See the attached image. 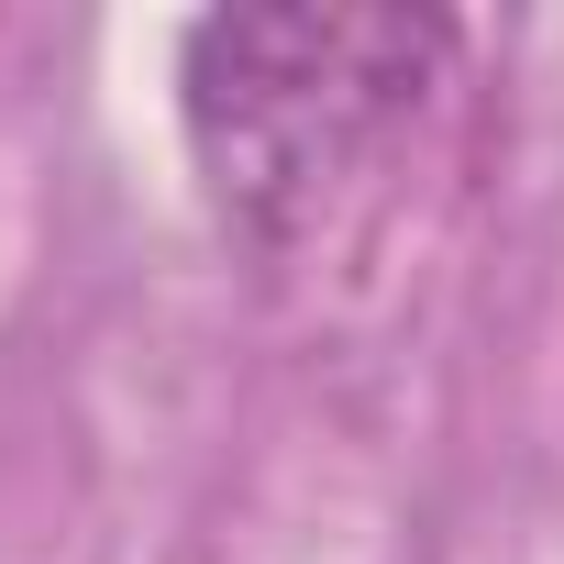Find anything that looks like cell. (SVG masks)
Returning <instances> with one entry per match:
<instances>
[{
  "label": "cell",
  "instance_id": "1",
  "mask_svg": "<svg viewBox=\"0 0 564 564\" xmlns=\"http://www.w3.org/2000/svg\"><path fill=\"white\" fill-rule=\"evenodd\" d=\"M454 34L432 12H221L188 34V144L243 232H300L421 111Z\"/></svg>",
  "mask_w": 564,
  "mask_h": 564
}]
</instances>
